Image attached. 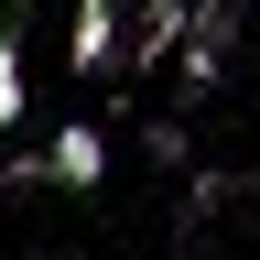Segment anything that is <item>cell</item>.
I'll return each mask as SVG.
<instances>
[{
    "instance_id": "6da1fadb",
    "label": "cell",
    "mask_w": 260,
    "mask_h": 260,
    "mask_svg": "<svg viewBox=\"0 0 260 260\" xmlns=\"http://www.w3.org/2000/svg\"><path fill=\"white\" fill-rule=\"evenodd\" d=\"M98 174H109V141H98V130H54V152L22 162L11 184H98Z\"/></svg>"
},
{
    "instance_id": "7a4b0ae2",
    "label": "cell",
    "mask_w": 260,
    "mask_h": 260,
    "mask_svg": "<svg viewBox=\"0 0 260 260\" xmlns=\"http://www.w3.org/2000/svg\"><path fill=\"white\" fill-rule=\"evenodd\" d=\"M119 44H130V22H119V0H76V76H109L119 65Z\"/></svg>"
},
{
    "instance_id": "3957f363",
    "label": "cell",
    "mask_w": 260,
    "mask_h": 260,
    "mask_svg": "<svg viewBox=\"0 0 260 260\" xmlns=\"http://www.w3.org/2000/svg\"><path fill=\"white\" fill-rule=\"evenodd\" d=\"M184 22H195V0H152V11L130 22V44H119V65H162V54L184 44Z\"/></svg>"
},
{
    "instance_id": "277c9868",
    "label": "cell",
    "mask_w": 260,
    "mask_h": 260,
    "mask_svg": "<svg viewBox=\"0 0 260 260\" xmlns=\"http://www.w3.org/2000/svg\"><path fill=\"white\" fill-rule=\"evenodd\" d=\"M239 32V0H195V22H184V54H195V76L217 65V44Z\"/></svg>"
},
{
    "instance_id": "5b68a950",
    "label": "cell",
    "mask_w": 260,
    "mask_h": 260,
    "mask_svg": "<svg viewBox=\"0 0 260 260\" xmlns=\"http://www.w3.org/2000/svg\"><path fill=\"white\" fill-rule=\"evenodd\" d=\"M22 119V22H0V130Z\"/></svg>"
}]
</instances>
